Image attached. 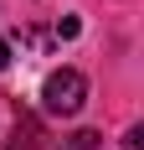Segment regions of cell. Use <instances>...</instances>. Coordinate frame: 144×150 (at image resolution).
<instances>
[{"mask_svg": "<svg viewBox=\"0 0 144 150\" xmlns=\"http://www.w3.org/2000/svg\"><path fill=\"white\" fill-rule=\"evenodd\" d=\"M10 150H41V124L31 119V114L15 119V145H10Z\"/></svg>", "mask_w": 144, "mask_h": 150, "instance_id": "2", "label": "cell"}, {"mask_svg": "<svg viewBox=\"0 0 144 150\" xmlns=\"http://www.w3.org/2000/svg\"><path fill=\"white\" fill-rule=\"evenodd\" d=\"M5 62H10V47H5V42H0V67H5Z\"/></svg>", "mask_w": 144, "mask_h": 150, "instance_id": "6", "label": "cell"}, {"mask_svg": "<svg viewBox=\"0 0 144 150\" xmlns=\"http://www.w3.org/2000/svg\"><path fill=\"white\" fill-rule=\"evenodd\" d=\"M41 98H46V114H77V109L87 104V78L77 73V67H62V73L46 78Z\"/></svg>", "mask_w": 144, "mask_h": 150, "instance_id": "1", "label": "cell"}, {"mask_svg": "<svg viewBox=\"0 0 144 150\" xmlns=\"http://www.w3.org/2000/svg\"><path fill=\"white\" fill-rule=\"evenodd\" d=\"M103 145V135H98V129H77V135H67V140H62V150H98Z\"/></svg>", "mask_w": 144, "mask_h": 150, "instance_id": "3", "label": "cell"}, {"mask_svg": "<svg viewBox=\"0 0 144 150\" xmlns=\"http://www.w3.org/2000/svg\"><path fill=\"white\" fill-rule=\"evenodd\" d=\"M57 36H62V42H72V36H77V16H67V21H57Z\"/></svg>", "mask_w": 144, "mask_h": 150, "instance_id": "4", "label": "cell"}, {"mask_svg": "<svg viewBox=\"0 0 144 150\" xmlns=\"http://www.w3.org/2000/svg\"><path fill=\"white\" fill-rule=\"evenodd\" d=\"M139 140H144V129H139V124H134L129 135H124V150H144V145H139Z\"/></svg>", "mask_w": 144, "mask_h": 150, "instance_id": "5", "label": "cell"}]
</instances>
